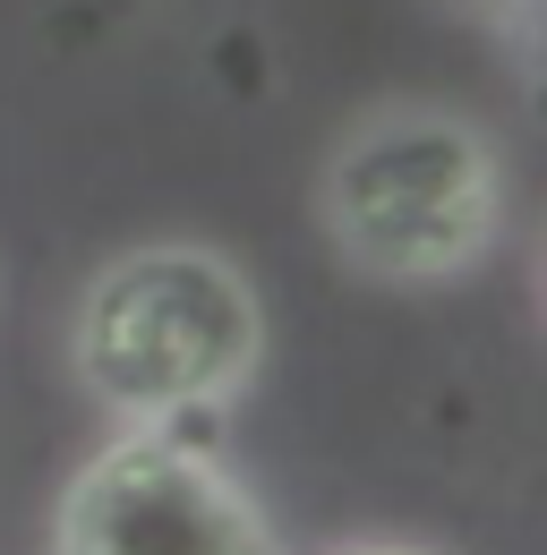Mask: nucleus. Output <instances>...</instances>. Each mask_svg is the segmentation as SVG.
<instances>
[{
	"instance_id": "obj_4",
	"label": "nucleus",
	"mask_w": 547,
	"mask_h": 555,
	"mask_svg": "<svg viewBox=\"0 0 547 555\" xmlns=\"http://www.w3.org/2000/svg\"><path fill=\"white\" fill-rule=\"evenodd\" d=\"M445 9H462V17H496V26H513V35L539 26V0H445Z\"/></svg>"
},
{
	"instance_id": "obj_5",
	"label": "nucleus",
	"mask_w": 547,
	"mask_h": 555,
	"mask_svg": "<svg viewBox=\"0 0 547 555\" xmlns=\"http://www.w3.org/2000/svg\"><path fill=\"white\" fill-rule=\"evenodd\" d=\"M377 555H385V547H377Z\"/></svg>"
},
{
	"instance_id": "obj_2",
	"label": "nucleus",
	"mask_w": 547,
	"mask_h": 555,
	"mask_svg": "<svg viewBox=\"0 0 547 555\" xmlns=\"http://www.w3.org/2000/svg\"><path fill=\"white\" fill-rule=\"evenodd\" d=\"M505 231V163L487 129L436 103L368 112L326 163V240L394 291L462 282Z\"/></svg>"
},
{
	"instance_id": "obj_3",
	"label": "nucleus",
	"mask_w": 547,
	"mask_h": 555,
	"mask_svg": "<svg viewBox=\"0 0 547 555\" xmlns=\"http://www.w3.org/2000/svg\"><path fill=\"white\" fill-rule=\"evenodd\" d=\"M61 555H282L257 495L180 444L171 427H129L61 495Z\"/></svg>"
},
{
	"instance_id": "obj_1",
	"label": "nucleus",
	"mask_w": 547,
	"mask_h": 555,
	"mask_svg": "<svg viewBox=\"0 0 547 555\" xmlns=\"http://www.w3.org/2000/svg\"><path fill=\"white\" fill-rule=\"evenodd\" d=\"M68 359H77V385L129 427H180L257 385L266 308L240 282V266L214 248H189V240L129 248L86 282Z\"/></svg>"
}]
</instances>
